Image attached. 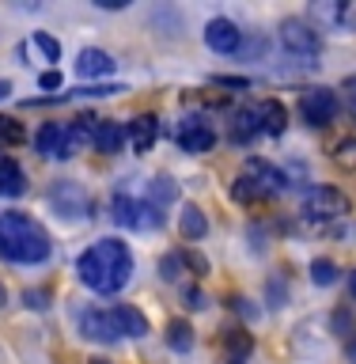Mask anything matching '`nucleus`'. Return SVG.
<instances>
[{"label":"nucleus","instance_id":"nucleus-1","mask_svg":"<svg viewBox=\"0 0 356 364\" xmlns=\"http://www.w3.org/2000/svg\"><path fill=\"white\" fill-rule=\"evenodd\" d=\"M76 273L91 292L114 296L133 277V250L125 247L122 239H99V243H91L84 255L76 258Z\"/></svg>","mask_w":356,"mask_h":364},{"label":"nucleus","instance_id":"nucleus-2","mask_svg":"<svg viewBox=\"0 0 356 364\" xmlns=\"http://www.w3.org/2000/svg\"><path fill=\"white\" fill-rule=\"evenodd\" d=\"M50 255H53L50 232L34 216L19 209L0 213V258L16 262V266H42V262H50Z\"/></svg>","mask_w":356,"mask_h":364},{"label":"nucleus","instance_id":"nucleus-3","mask_svg":"<svg viewBox=\"0 0 356 364\" xmlns=\"http://www.w3.org/2000/svg\"><path fill=\"white\" fill-rule=\"evenodd\" d=\"M288 190V178H284L281 167H273L269 159H247L243 171L235 175V186H232V198L243 201V205H258V201H273Z\"/></svg>","mask_w":356,"mask_h":364},{"label":"nucleus","instance_id":"nucleus-4","mask_svg":"<svg viewBox=\"0 0 356 364\" xmlns=\"http://www.w3.org/2000/svg\"><path fill=\"white\" fill-rule=\"evenodd\" d=\"M91 125L95 118H72V122H45L34 133V148L45 159H72L80 148L91 141Z\"/></svg>","mask_w":356,"mask_h":364},{"label":"nucleus","instance_id":"nucleus-5","mask_svg":"<svg viewBox=\"0 0 356 364\" xmlns=\"http://www.w3.org/2000/svg\"><path fill=\"white\" fill-rule=\"evenodd\" d=\"M349 213H352V205L338 186H311L300 201V220L311 232H334Z\"/></svg>","mask_w":356,"mask_h":364},{"label":"nucleus","instance_id":"nucleus-6","mask_svg":"<svg viewBox=\"0 0 356 364\" xmlns=\"http://www.w3.org/2000/svg\"><path fill=\"white\" fill-rule=\"evenodd\" d=\"M110 216H114V224H122V228H133V232H159V228L167 224V213H163V205H156V201H136L129 198V193H114V205H110Z\"/></svg>","mask_w":356,"mask_h":364},{"label":"nucleus","instance_id":"nucleus-7","mask_svg":"<svg viewBox=\"0 0 356 364\" xmlns=\"http://www.w3.org/2000/svg\"><path fill=\"white\" fill-rule=\"evenodd\" d=\"M50 205H53L57 216H65V220H91V213H95V201H91V193L80 186V182H72V178L53 182Z\"/></svg>","mask_w":356,"mask_h":364},{"label":"nucleus","instance_id":"nucleus-8","mask_svg":"<svg viewBox=\"0 0 356 364\" xmlns=\"http://www.w3.org/2000/svg\"><path fill=\"white\" fill-rule=\"evenodd\" d=\"M281 46L288 50V57H300L303 65H315L318 53H323V38L311 23H300V19H284L281 23Z\"/></svg>","mask_w":356,"mask_h":364},{"label":"nucleus","instance_id":"nucleus-9","mask_svg":"<svg viewBox=\"0 0 356 364\" xmlns=\"http://www.w3.org/2000/svg\"><path fill=\"white\" fill-rule=\"evenodd\" d=\"M175 144L182 148V152H190V156L212 152V144H216L212 122H209V118H201V114H186V118L175 125Z\"/></svg>","mask_w":356,"mask_h":364},{"label":"nucleus","instance_id":"nucleus-10","mask_svg":"<svg viewBox=\"0 0 356 364\" xmlns=\"http://www.w3.org/2000/svg\"><path fill=\"white\" fill-rule=\"evenodd\" d=\"M338 110H341V102L330 87H307L300 95V118L311 125V129H326V125L338 118Z\"/></svg>","mask_w":356,"mask_h":364},{"label":"nucleus","instance_id":"nucleus-11","mask_svg":"<svg viewBox=\"0 0 356 364\" xmlns=\"http://www.w3.org/2000/svg\"><path fill=\"white\" fill-rule=\"evenodd\" d=\"M80 334L87 341H99V346H118L122 341L118 318H114L110 307H91V311L80 315Z\"/></svg>","mask_w":356,"mask_h":364},{"label":"nucleus","instance_id":"nucleus-12","mask_svg":"<svg viewBox=\"0 0 356 364\" xmlns=\"http://www.w3.org/2000/svg\"><path fill=\"white\" fill-rule=\"evenodd\" d=\"M205 46L209 50H216V53H239L243 50V31L235 27L232 19H209L205 23Z\"/></svg>","mask_w":356,"mask_h":364},{"label":"nucleus","instance_id":"nucleus-13","mask_svg":"<svg viewBox=\"0 0 356 364\" xmlns=\"http://www.w3.org/2000/svg\"><path fill=\"white\" fill-rule=\"evenodd\" d=\"M315 19L330 23L334 31H356V0H318V4H311Z\"/></svg>","mask_w":356,"mask_h":364},{"label":"nucleus","instance_id":"nucleus-14","mask_svg":"<svg viewBox=\"0 0 356 364\" xmlns=\"http://www.w3.org/2000/svg\"><path fill=\"white\" fill-rule=\"evenodd\" d=\"M91 144H95V152H102V156H118L122 144H125V129L110 118H95V125H91Z\"/></svg>","mask_w":356,"mask_h":364},{"label":"nucleus","instance_id":"nucleus-15","mask_svg":"<svg viewBox=\"0 0 356 364\" xmlns=\"http://www.w3.org/2000/svg\"><path fill=\"white\" fill-rule=\"evenodd\" d=\"M254 114H258L261 136H281L284 125H288V110H284L281 99H261V102H254Z\"/></svg>","mask_w":356,"mask_h":364},{"label":"nucleus","instance_id":"nucleus-16","mask_svg":"<svg viewBox=\"0 0 356 364\" xmlns=\"http://www.w3.org/2000/svg\"><path fill=\"white\" fill-rule=\"evenodd\" d=\"M110 311H114V318H118L122 338H144V334H148V318L136 311L133 304H114Z\"/></svg>","mask_w":356,"mask_h":364},{"label":"nucleus","instance_id":"nucleus-17","mask_svg":"<svg viewBox=\"0 0 356 364\" xmlns=\"http://www.w3.org/2000/svg\"><path fill=\"white\" fill-rule=\"evenodd\" d=\"M76 73L87 76V80L110 76V73H114V57H110L107 50H84V53L76 57Z\"/></svg>","mask_w":356,"mask_h":364},{"label":"nucleus","instance_id":"nucleus-18","mask_svg":"<svg viewBox=\"0 0 356 364\" xmlns=\"http://www.w3.org/2000/svg\"><path fill=\"white\" fill-rule=\"evenodd\" d=\"M159 136V122L156 114H141V118L129 122V141H133V152H148Z\"/></svg>","mask_w":356,"mask_h":364},{"label":"nucleus","instance_id":"nucleus-19","mask_svg":"<svg viewBox=\"0 0 356 364\" xmlns=\"http://www.w3.org/2000/svg\"><path fill=\"white\" fill-rule=\"evenodd\" d=\"M258 136H261V125H258L254 107L235 110V114H232V141H235V144H250V141H258Z\"/></svg>","mask_w":356,"mask_h":364},{"label":"nucleus","instance_id":"nucleus-20","mask_svg":"<svg viewBox=\"0 0 356 364\" xmlns=\"http://www.w3.org/2000/svg\"><path fill=\"white\" fill-rule=\"evenodd\" d=\"M27 193V175L16 159H0V198H19Z\"/></svg>","mask_w":356,"mask_h":364},{"label":"nucleus","instance_id":"nucleus-21","mask_svg":"<svg viewBox=\"0 0 356 364\" xmlns=\"http://www.w3.org/2000/svg\"><path fill=\"white\" fill-rule=\"evenodd\" d=\"M23 141H27V125L19 118H11V114H0V152H11Z\"/></svg>","mask_w":356,"mask_h":364},{"label":"nucleus","instance_id":"nucleus-22","mask_svg":"<svg viewBox=\"0 0 356 364\" xmlns=\"http://www.w3.org/2000/svg\"><path fill=\"white\" fill-rule=\"evenodd\" d=\"M167 346L175 353H190L193 349V326L186 323V318H171L167 326Z\"/></svg>","mask_w":356,"mask_h":364},{"label":"nucleus","instance_id":"nucleus-23","mask_svg":"<svg viewBox=\"0 0 356 364\" xmlns=\"http://www.w3.org/2000/svg\"><path fill=\"white\" fill-rule=\"evenodd\" d=\"M182 235L186 239L209 235V220H205V213L198 209V205H186V209H182Z\"/></svg>","mask_w":356,"mask_h":364},{"label":"nucleus","instance_id":"nucleus-24","mask_svg":"<svg viewBox=\"0 0 356 364\" xmlns=\"http://www.w3.org/2000/svg\"><path fill=\"white\" fill-rule=\"evenodd\" d=\"M224 349L232 353V360H247L250 349H254V338H250L247 330H227V334H224Z\"/></svg>","mask_w":356,"mask_h":364},{"label":"nucleus","instance_id":"nucleus-25","mask_svg":"<svg viewBox=\"0 0 356 364\" xmlns=\"http://www.w3.org/2000/svg\"><path fill=\"white\" fill-rule=\"evenodd\" d=\"M175 198H178V186L167 175H156L152 182H148V201H156V205H163V209H167Z\"/></svg>","mask_w":356,"mask_h":364},{"label":"nucleus","instance_id":"nucleus-26","mask_svg":"<svg viewBox=\"0 0 356 364\" xmlns=\"http://www.w3.org/2000/svg\"><path fill=\"white\" fill-rule=\"evenodd\" d=\"M311 281L318 284V289L334 284V281H338V266H334L330 258H315V262H311Z\"/></svg>","mask_w":356,"mask_h":364},{"label":"nucleus","instance_id":"nucleus-27","mask_svg":"<svg viewBox=\"0 0 356 364\" xmlns=\"http://www.w3.org/2000/svg\"><path fill=\"white\" fill-rule=\"evenodd\" d=\"M334 164H338L341 171H356V136L338 141V148H334Z\"/></svg>","mask_w":356,"mask_h":364},{"label":"nucleus","instance_id":"nucleus-28","mask_svg":"<svg viewBox=\"0 0 356 364\" xmlns=\"http://www.w3.org/2000/svg\"><path fill=\"white\" fill-rule=\"evenodd\" d=\"M182 266H190L193 273H198V277H205V273H209V258L205 255H198V250H182Z\"/></svg>","mask_w":356,"mask_h":364},{"label":"nucleus","instance_id":"nucleus-29","mask_svg":"<svg viewBox=\"0 0 356 364\" xmlns=\"http://www.w3.org/2000/svg\"><path fill=\"white\" fill-rule=\"evenodd\" d=\"M34 46H38V50H42L45 57H50V61H57V57H61V42H57V38H50L45 31H38V34H34Z\"/></svg>","mask_w":356,"mask_h":364},{"label":"nucleus","instance_id":"nucleus-30","mask_svg":"<svg viewBox=\"0 0 356 364\" xmlns=\"http://www.w3.org/2000/svg\"><path fill=\"white\" fill-rule=\"evenodd\" d=\"M266 296H269V304L273 307H284V300H288V289H284V277H273L266 284Z\"/></svg>","mask_w":356,"mask_h":364},{"label":"nucleus","instance_id":"nucleus-31","mask_svg":"<svg viewBox=\"0 0 356 364\" xmlns=\"http://www.w3.org/2000/svg\"><path fill=\"white\" fill-rule=\"evenodd\" d=\"M23 304L34 307V311H42V307L50 304V292H45V289H31V292H23Z\"/></svg>","mask_w":356,"mask_h":364},{"label":"nucleus","instance_id":"nucleus-32","mask_svg":"<svg viewBox=\"0 0 356 364\" xmlns=\"http://www.w3.org/2000/svg\"><path fill=\"white\" fill-rule=\"evenodd\" d=\"M159 269H163V277H167V281H178V273H182V258H178V255H167L163 262H159Z\"/></svg>","mask_w":356,"mask_h":364},{"label":"nucleus","instance_id":"nucleus-33","mask_svg":"<svg viewBox=\"0 0 356 364\" xmlns=\"http://www.w3.org/2000/svg\"><path fill=\"white\" fill-rule=\"evenodd\" d=\"M38 84H42L45 91H53V95H57V87H61V73H57V68H50V73H42V76H38Z\"/></svg>","mask_w":356,"mask_h":364},{"label":"nucleus","instance_id":"nucleus-34","mask_svg":"<svg viewBox=\"0 0 356 364\" xmlns=\"http://www.w3.org/2000/svg\"><path fill=\"white\" fill-rule=\"evenodd\" d=\"M212 84H224V87H247L250 80H243V76H212Z\"/></svg>","mask_w":356,"mask_h":364},{"label":"nucleus","instance_id":"nucleus-35","mask_svg":"<svg viewBox=\"0 0 356 364\" xmlns=\"http://www.w3.org/2000/svg\"><path fill=\"white\" fill-rule=\"evenodd\" d=\"M334 326H338V330H345V334H356V330H352V318H349V311H338V315H334Z\"/></svg>","mask_w":356,"mask_h":364},{"label":"nucleus","instance_id":"nucleus-36","mask_svg":"<svg viewBox=\"0 0 356 364\" xmlns=\"http://www.w3.org/2000/svg\"><path fill=\"white\" fill-rule=\"evenodd\" d=\"M186 300H190V307H193V311H201V307H205V296H201L198 289H186Z\"/></svg>","mask_w":356,"mask_h":364},{"label":"nucleus","instance_id":"nucleus-37","mask_svg":"<svg viewBox=\"0 0 356 364\" xmlns=\"http://www.w3.org/2000/svg\"><path fill=\"white\" fill-rule=\"evenodd\" d=\"M345 357H349V364H356V334L345 341Z\"/></svg>","mask_w":356,"mask_h":364},{"label":"nucleus","instance_id":"nucleus-38","mask_svg":"<svg viewBox=\"0 0 356 364\" xmlns=\"http://www.w3.org/2000/svg\"><path fill=\"white\" fill-rule=\"evenodd\" d=\"M95 4L110 11V8H125V4H129V0H95Z\"/></svg>","mask_w":356,"mask_h":364},{"label":"nucleus","instance_id":"nucleus-39","mask_svg":"<svg viewBox=\"0 0 356 364\" xmlns=\"http://www.w3.org/2000/svg\"><path fill=\"white\" fill-rule=\"evenodd\" d=\"M349 296H352V300H356V269L349 273Z\"/></svg>","mask_w":356,"mask_h":364},{"label":"nucleus","instance_id":"nucleus-40","mask_svg":"<svg viewBox=\"0 0 356 364\" xmlns=\"http://www.w3.org/2000/svg\"><path fill=\"white\" fill-rule=\"evenodd\" d=\"M8 91H11V84H8V80H0V99H8Z\"/></svg>","mask_w":356,"mask_h":364},{"label":"nucleus","instance_id":"nucleus-41","mask_svg":"<svg viewBox=\"0 0 356 364\" xmlns=\"http://www.w3.org/2000/svg\"><path fill=\"white\" fill-rule=\"evenodd\" d=\"M8 300V292H4V284H0V304H4Z\"/></svg>","mask_w":356,"mask_h":364},{"label":"nucleus","instance_id":"nucleus-42","mask_svg":"<svg viewBox=\"0 0 356 364\" xmlns=\"http://www.w3.org/2000/svg\"><path fill=\"white\" fill-rule=\"evenodd\" d=\"M349 87H356V76H349Z\"/></svg>","mask_w":356,"mask_h":364},{"label":"nucleus","instance_id":"nucleus-43","mask_svg":"<svg viewBox=\"0 0 356 364\" xmlns=\"http://www.w3.org/2000/svg\"><path fill=\"white\" fill-rule=\"evenodd\" d=\"M91 364H110V360H91Z\"/></svg>","mask_w":356,"mask_h":364},{"label":"nucleus","instance_id":"nucleus-44","mask_svg":"<svg viewBox=\"0 0 356 364\" xmlns=\"http://www.w3.org/2000/svg\"><path fill=\"white\" fill-rule=\"evenodd\" d=\"M227 364H243V360H227Z\"/></svg>","mask_w":356,"mask_h":364}]
</instances>
